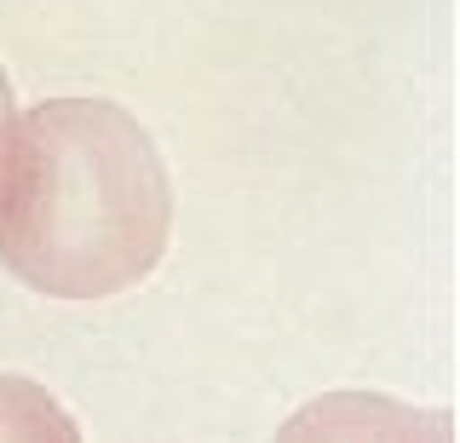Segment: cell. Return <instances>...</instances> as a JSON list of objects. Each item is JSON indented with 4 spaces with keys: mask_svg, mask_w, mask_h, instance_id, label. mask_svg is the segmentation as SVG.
Wrapping results in <instances>:
<instances>
[{
    "mask_svg": "<svg viewBox=\"0 0 460 443\" xmlns=\"http://www.w3.org/2000/svg\"><path fill=\"white\" fill-rule=\"evenodd\" d=\"M0 443H81L52 397L23 380H0Z\"/></svg>",
    "mask_w": 460,
    "mask_h": 443,
    "instance_id": "cell-3",
    "label": "cell"
},
{
    "mask_svg": "<svg viewBox=\"0 0 460 443\" xmlns=\"http://www.w3.org/2000/svg\"><path fill=\"white\" fill-rule=\"evenodd\" d=\"M277 443H449V421L409 414L380 397H328L299 414Z\"/></svg>",
    "mask_w": 460,
    "mask_h": 443,
    "instance_id": "cell-2",
    "label": "cell"
},
{
    "mask_svg": "<svg viewBox=\"0 0 460 443\" xmlns=\"http://www.w3.org/2000/svg\"><path fill=\"white\" fill-rule=\"evenodd\" d=\"M29 179L0 208V242L35 288L98 294L155 253L162 184L144 138L110 110H52L29 127Z\"/></svg>",
    "mask_w": 460,
    "mask_h": 443,
    "instance_id": "cell-1",
    "label": "cell"
}]
</instances>
